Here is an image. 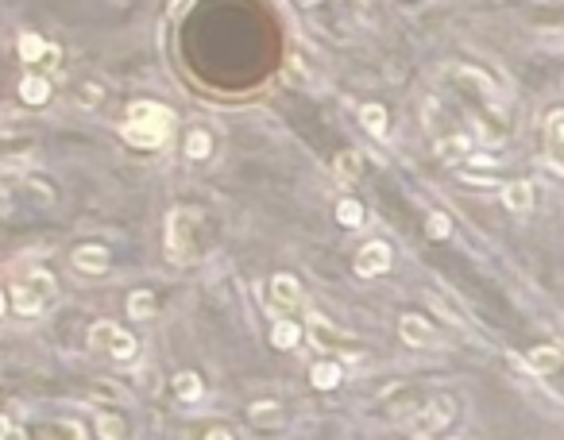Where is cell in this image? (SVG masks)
<instances>
[{
    "label": "cell",
    "mask_w": 564,
    "mask_h": 440,
    "mask_svg": "<svg viewBox=\"0 0 564 440\" xmlns=\"http://www.w3.org/2000/svg\"><path fill=\"white\" fill-rule=\"evenodd\" d=\"M178 116L167 109V104H155V101H136L132 109H128V124L120 128V135H124L132 147H162L170 140V132H174Z\"/></svg>",
    "instance_id": "cell-1"
},
{
    "label": "cell",
    "mask_w": 564,
    "mask_h": 440,
    "mask_svg": "<svg viewBox=\"0 0 564 440\" xmlns=\"http://www.w3.org/2000/svg\"><path fill=\"white\" fill-rule=\"evenodd\" d=\"M193 228H198V213L190 209H174L167 216V255L170 263H190L193 259Z\"/></svg>",
    "instance_id": "cell-2"
},
{
    "label": "cell",
    "mask_w": 564,
    "mask_h": 440,
    "mask_svg": "<svg viewBox=\"0 0 564 440\" xmlns=\"http://www.w3.org/2000/svg\"><path fill=\"white\" fill-rule=\"evenodd\" d=\"M51 298H54V279L47 271H35L31 279H23V282H16V286H12V309H16V313H23V317L43 313V305Z\"/></svg>",
    "instance_id": "cell-3"
},
{
    "label": "cell",
    "mask_w": 564,
    "mask_h": 440,
    "mask_svg": "<svg viewBox=\"0 0 564 440\" xmlns=\"http://www.w3.org/2000/svg\"><path fill=\"white\" fill-rule=\"evenodd\" d=\"M452 417H456V402L452 398H429V402L421 405L418 413L410 417V433L414 436H433V433H440V429H448L452 425Z\"/></svg>",
    "instance_id": "cell-4"
},
{
    "label": "cell",
    "mask_w": 564,
    "mask_h": 440,
    "mask_svg": "<svg viewBox=\"0 0 564 440\" xmlns=\"http://www.w3.org/2000/svg\"><path fill=\"white\" fill-rule=\"evenodd\" d=\"M89 340H93V348H104V352L112 355V360L128 363L136 360V352H140V344H136V336H128L120 324L112 321H97L93 329H89Z\"/></svg>",
    "instance_id": "cell-5"
},
{
    "label": "cell",
    "mask_w": 564,
    "mask_h": 440,
    "mask_svg": "<svg viewBox=\"0 0 564 440\" xmlns=\"http://www.w3.org/2000/svg\"><path fill=\"white\" fill-rule=\"evenodd\" d=\"M383 271H390V243L383 240H371L356 251V274L364 279H379Z\"/></svg>",
    "instance_id": "cell-6"
},
{
    "label": "cell",
    "mask_w": 564,
    "mask_h": 440,
    "mask_svg": "<svg viewBox=\"0 0 564 440\" xmlns=\"http://www.w3.org/2000/svg\"><path fill=\"white\" fill-rule=\"evenodd\" d=\"M398 332H402V340L410 348H437L440 344L437 329H433L425 317H418V313H406L402 321H398Z\"/></svg>",
    "instance_id": "cell-7"
},
{
    "label": "cell",
    "mask_w": 564,
    "mask_h": 440,
    "mask_svg": "<svg viewBox=\"0 0 564 440\" xmlns=\"http://www.w3.org/2000/svg\"><path fill=\"white\" fill-rule=\"evenodd\" d=\"M560 363H564V352L557 344H537L534 352L526 355V371L529 374H553V371H560Z\"/></svg>",
    "instance_id": "cell-8"
},
{
    "label": "cell",
    "mask_w": 564,
    "mask_h": 440,
    "mask_svg": "<svg viewBox=\"0 0 564 440\" xmlns=\"http://www.w3.org/2000/svg\"><path fill=\"white\" fill-rule=\"evenodd\" d=\"M70 263H73V271H81V274H101V271H109V251H104L101 243H81Z\"/></svg>",
    "instance_id": "cell-9"
},
{
    "label": "cell",
    "mask_w": 564,
    "mask_h": 440,
    "mask_svg": "<svg viewBox=\"0 0 564 440\" xmlns=\"http://www.w3.org/2000/svg\"><path fill=\"white\" fill-rule=\"evenodd\" d=\"M271 298H275V305H282V309H298L301 301H306V293H301V282L294 279V274H275Z\"/></svg>",
    "instance_id": "cell-10"
},
{
    "label": "cell",
    "mask_w": 564,
    "mask_h": 440,
    "mask_svg": "<svg viewBox=\"0 0 564 440\" xmlns=\"http://www.w3.org/2000/svg\"><path fill=\"white\" fill-rule=\"evenodd\" d=\"M534 201H537L534 182H510V185H503V205L510 209V213H529Z\"/></svg>",
    "instance_id": "cell-11"
},
{
    "label": "cell",
    "mask_w": 564,
    "mask_h": 440,
    "mask_svg": "<svg viewBox=\"0 0 564 440\" xmlns=\"http://www.w3.org/2000/svg\"><path fill=\"white\" fill-rule=\"evenodd\" d=\"M309 332H313V340H321V344H329V348H344L348 340H352L344 329H337V324L321 313H309Z\"/></svg>",
    "instance_id": "cell-12"
},
{
    "label": "cell",
    "mask_w": 564,
    "mask_h": 440,
    "mask_svg": "<svg viewBox=\"0 0 564 440\" xmlns=\"http://www.w3.org/2000/svg\"><path fill=\"white\" fill-rule=\"evenodd\" d=\"M452 73H456V81H464V85H472V89H476V93L484 97V101H491V104L498 101V89H495V81L487 78L484 70H476V66H456Z\"/></svg>",
    "instance_id": "cell-13"
},
{
    "label": "cell",
    "mask_w": 564,
    "mask_h": 440,
    "mask_svg": "<svg viewBox=\"0 0 564 440\" xmlns=\"http://www.w3.org/2000/svg\"><path fill=\"white\" fill-rule=\"evenodd\" d=\"M468 154H472L468 135H445V140H437V159L440 162H464Z\"/></svg>",
    "instance_id": "cell-14"
},
{
    "label": "cell",
    "mask_w": 564,
    "mask_h": 440,
    "mask_svg": "<svg viewBox=\"0 0 564 440\" xmlns=\"http://www.w3.org/2000/svg\"><path fill=\"white\" fill-rule=\"evenodd\" d=\"M560 140H564V112L553 109L549 116H545V143H549V162H553V170H557V159H560Z\"/></svg>",
    "instance_id": "cell-15"
},
{
    "label": "cell",
    "mask_w": 564,
    "mask_h": 440,
    "mask_svg": "<svg viewBox=\"0 0 564 440\" xmlns=\"http://www.w3.org/2000/svg\"><path fill=\"white\" fill-rule=\"evenodd\" d=\"M309 379H313V386H317V390H337V386H340V379H344V367L332 363V360H321V363H313Z\"/></svg>",
    "instance_id": "cell-16"
},
{
    "label": "cell",
    "mask_w": 564,
    "mask_h": 440,
    "mask_svg": "<svg viewBox=\"0 0 564 440\" xmlns=\"http://www.w3.org/2000/svg\"><path fill=\"white\" fill-rule=\"evenodd\" d=\"M20 97H23V104H47L51 101V81L39 78V73H28L20 81Z\"/></svg>",
    "instance_id": "cell-17"
},
{
    "label": "cell",
    "mask_w": 564,
    "mask_h": 440,
    "mask_svg": "<svg viewBox=\"0 0 564 440\" xmlns=\"http://www.w3.org/2000/svg\"><path fill=\"white\" fill-rule=\"evenodd\" d=\"M359 124H364L375 140H383V135H387V109H383V104H364V109H359Z\"/></svg>",
    "instance_id": "cell-18"
},
{
    "label": "cell",
    "mask_w": 564,
    "mask_h": 440,
    "mask_svg": "<svg viewBox=\"0 0 564 440\" xmlns=\"http://www.w3.org/2000/svg\"><path fill=\"white\" fill-rule=\"evenodd\" d=\"M170 386H174V394L182 398V402H198V398H201V390H205V386H201V379H198L193 371H178Z\"/></svg>",
    "instance_id": "cell-19"
},
{
    "label": "cell",
    "mask_w": 564,
    "mask_h": 440,
    "mask_svg": "<svg viewBox=\"0 0 564 440\" xmlns=\"http://www.w3.org/2000/svg\"><path fill=\"white\" fill-rule=\"evenodd\" d=\"M186 154H190L193 162H201V159L212 154V135L205 132V128H193V132L186 135Z\"/></svg>",
    "instance_id": "cell-20"
},
{
    "label": "cell",
    "mask_w": 564,
    "mask_h": 440,
    "mask_svg": "<svg viewBox=\"0 0 564 440\" xmlns=\"http://www.w3.org/2000/svg\"><path fill=\"white\" fill-rule=\"evenodd\" d=\"M16 51H20L23 62H39V59H43V51H47V39L35 35V31H23L20 43H16Z\"/></svg>",
    "instance_id": "cell-21"
},
{
    "label": "cell",
    "mask_w": 564,
    "mask_h": 440,
    "mask_svg": "<svg viewBox=\"0 0 564 440\" xmlns=\"http://www.w3.org/2000/svg\"><path fill=\"white\" fill-rule=\"evenodd\" d=\"M128 313H132L136 321H147V317L155 313V293L151 290H132L128 293Z\"/></svg>",
    "instance_id": "cell-22"
},
{
    "label": "cell",
    "mask_w": 564,
    "mask_h": 440,
    "mask_svg": "<svg viewBox=\"0 0 564 440\" xmlns=\"http://www.w3.org/2000/svg\"><path fill=\"white\" fill-rule=\"evenodd\" d=\"M332 174H337L340 182H356L359 178V154L356 151H340L337 162H332Z\"/></svg>",
    "instance_id": "cell-23"
},
{
    "label": "cell",
    "mask_w": 564,
    "mask_h": 440,
    "mask_svg": "<svg viewBox=\"0 0 564 440\" xmlns=\"http://www.w3.org/2000/svg\"><path fill=\"white\" fill-rule=\"evenodd\" d=\"M298 340H301V329L294 321H279V324H275V332H271V344L275 348H282V352H286V348H298Z\"/></svg>",
    "instance_id": "cell-24"
},
{
    "label": "cell",
    "mask_w": 564,
    "mask_h": 440,
    "mask_svg": "<svg viewBox=\"0 0 564 440\" xmlns=\"http://www.w3.org/2000/svg\"><path fill=\"white\" fill-rule=\"evenodd\" d=\"M248 413H251L256 425H282V405L279 402H256Z\"/></svg>",
    "instance_id": "cell-25"
},
{
    "label": "cell",
    "mask_w": 564,
    "mask_h": 440,
    "mask_svg": "<svg viewBox=\"0 0 564 440\" xmlns=\"http://www.w3.org/2000/svg\"><path fill=\"white\" fill-rule=\"evenodd\" d=\"M337 220H340L344 228H359V224H364V205H359L356 197H344V201L337 205Z\"/></svg>",
    "instance_id": "cell-26"
},
{
    "label": "cell",
    "mask_w": 564,
    "mask_h": 440,
    "mask_svg": "<svg viewBox=\"0 0 564 440\" xmlns=\"http://www.w3.org/2000/svg\"><path fill=\"white\" fill-rule=\"evenodd\" d=\"M97 436H104V440L124 436V417H116V413H97Z\"/></svg>",
    "instance_id": "cell-27"
},
{
    "label": "cell",
    "mask_w": 564,
    "mask_h": 440,
    "mask_svg": "<svg viewBox=\"0 0 564 440\" xmlns=\"http://www.w3.org/2000/svg\"><path fill=\"white\" fill-rule=\"evenodd\" d=\"M425 232H429V240H445V236L452 232V224H448L445 213H429L425 216Z\"/></svg>",
    "instance_id": "cell-28"
},
{
    "label": "cell",
    "mask_w": 564,
    "mask_h": 440,
    "mask_svg": "<svg viewBox=\"0 0 564 440\" xmlns=\"http://www.w3.org/2000/svg\"><path fill=\"white\" fill-rule=\"evenodd\" d=\"M78 101L85 104V109H97V104L104 101V93H101L97 85H81V89H78Z\"/></svg>",
    "instance_id": "cell-29"
},
{
    "label": "cell",
    "mask_w": 564,
    "mask_h": 440,
    "mask_svg": "<svg viewBox=\"0 0 564 440\" xmlns=\"http://www.w3.org/2000/svg\"><path fill=\"white\" fill-rule=\"evenodd\" d=\"M286 78H290V81H298V85H313V78H309V73L301 70V59L286 62Z\"/></svg>",
    "instance_id": "cell-30"
},
{
    "label": "cell",
    "mask_w": 564,
    "mask_h": 440,
    "mask_svg": "<svg viewBox=\"0 0 564 440\" xmlns=\"http://www.w3.org/2000/svg\"><path fill=\"white\" fill-rule=\"evenodd\" d=\"M39 66H43V70H59V47L47 43V51H43V59H39Z\"/></svg>",
    "instance_id": "cell-31"
},
{
    "label": "cell",
    "mask_w": 564,
    "mask_h": 440,
    "mask_svg": "<svg viewBox=\"0 0 564 440\" xmlns=\"http://www.w3.org/2000/svg\"><path fill=\"white\" fill-rule=\"evenodd\" d=\"M31 197H35V201H43V205H51V201H54V193L47 190V182H31Z\"/></svg>",
    "instance_id": "cell-32"
},
{
    "label": "cell",
    "mask_w": 564,
    "mask_h": 440,
    "mask_svg": "<svg viewBox=\"0 0 564 440\" xmlns=\"http://www.w3.org/2000/svg\"><path fill=\"white\" fill-rule=\"evenodd\" d=\"M201 436H205V440H220V436H224V440H232L236 433H232V429H228V425H212V429H205V433H201Z\"/></svg>",
    "instance_id": "cell-33"
},
{
    "label": "cell",
    "mask_w": 564,
    "mask_h": 440,
    "mask_svg": "<svg viewBox=\"0 0 564 440\" xmlns=\"http://www.w3.org/2000/svg\"><path fill=\"white\" fill-rule=\"evenodd\" d=\"M425 124L437 128V104H433V101H425Z\"/></svg>",
    "instance_id": "cell-34"
},
{
    "label": "cell",
    "mask_w": 564,
    "mask_h": 440,
    "mask_svg": "<svg viewBox=\"0 0 564 440\" xmlns=\"http://www.w3.org/2000/svg\"><path fill=\"white\" fill-rule=\"evenodd\" d=\"M12 433H16V429H12V421H8L4 413H0V440H4V436H12Z\"/></svg>",
    "instance_id": "cell-35"
},
{
    "label": "cell",
    "mask_w": 564,
    "mask_h": 440,
    "mask_svg": "<svg viewBox=\"0 0 564 440\" xmlns=\"http://www.w3.org/2000/svg\"><path fill=\"white\" fill-rule=\"evenodd\" d=\"M4 309H8V298H4V293H0V313H4Z\"/></svg>",
    "instance_id": "cell-36"
},
{
    "label": "cell",
    "mask_w": 564,
    "mask_h": 440,
    "mask_svg": "<svg viewBox=\"0 0 564 440\" xmlns=\"http://www.w3.org/2000/svg\"><path fill=\"white\" fill-rule=\"evenodd\" d=\"M301 4H317V0H301Z\"/></svg>",
    "instance_id": "cell-37"
}]
</instances>
